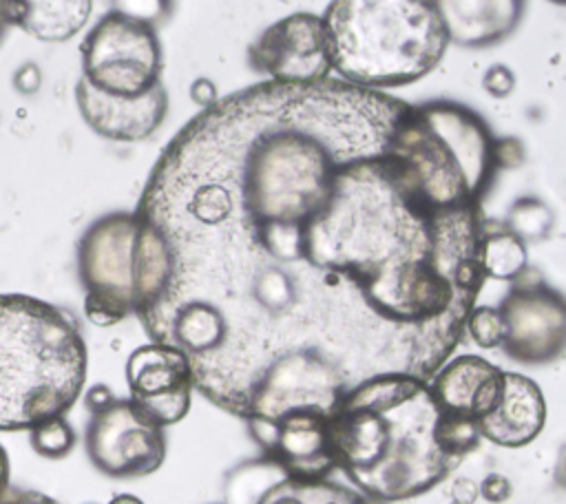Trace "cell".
I'll return each instance as SVG.
<instances>
[{
	"label": "cell",
	"instance_id": "484cf974",
	"mask_svg": "<svg viewBox=\"0 0 566 504\" xmlns=\"http://www.w3.org/2000/svg\"><path fill=\"white\" fill-rule=\"evenodd\" d=\"M40 84H42V73H40L38 64H33V62L22 64V66L15 71V75H13V86H15L20 93H24V95L35 93V91L40 88Z\"/></svg>",
	"mask_w": 566,
	"mask_h": 504
},
{
	"label": "cell",
	"instance_id": "d6986e66",
	"mask_svg": "<svg viewBox=\"0 0 566 504\" xmlns=\"http://www.w3.org/2000/svg\"><path fill=\"white\" fill-rule=\"evenodd\" d=\"M504 225L513 234H517L524 243L542 241L544 237H548V232L553 228V212L542 199L522 197L511 206Z\"/></svg>",
	"mask_w": 566,
	"mask_h": 504
},
{
	"label": "cell",
	"instance_id": "d4e9b609",
	"mask_svg": "<svg viewBox=\"0 0 566 504\" xmlns=\"http://www.w3.org/2000/svg\"><path fill=\"white\" fill-rule=\"evenodd\" d=\"M0 504H60L53 497L33 491V489H20V486H9L4 495L0 497Z\"/></svg>",
	"mask_w": 566,
	"mask_h": 504
},
{
	"label": "cell",
	"instance_id": "9a60e30c",
	"mask_svg": "<svg viewBox=\"0 0 566 504\" xmlns=\"http://www.w3.org/2000/svg\"><path fill=\"white\" fill-rule=\"evenodd\" d=\"M449 42L482 51L504 42L522 22L526 0H431Z\"/></svg>",
	"mask_w": 566,
	"mask_h": 504
},
{
	"label": "cell",
	"instance_id": "5b68a950",
	"mask_svg": "<svg viewBox=\"0 0 566 504\" xmlns=\"http://www.w3.org/2000/svg\"><path fill=\"white\" fill-rule=\"evenodd\" d=\"M82 80L93 88L137 97L161 82V42L157 29L108 11L80 44Z\"/></svg>",
	"mask_w": 566,
	"mask_h": 504
},
{
	"label": "cell",
	"instance_id": "1f68e13d",
	"mask_svg": "<svg viewBox=\"0 0 566 504\" xmlns=\"http://www.w3.org/2000/svg\"><path fill=\"white\" fill-rule=\"evenodd\" d=\"M553 2H557V4H564V2H566V0H553Z\"/></svg>",
	"mask_w": 566,
	"mask_h": 504
},
{
	"label": "cell",
	"instance_id": "52a82bcc",
	"mask_svg": "<svg viewBox=\"0 0 566 504\" xmlns=\"http://www.w3.org/2000/svg\"><path fill=\"white\" fill-rule=\"evenodd\" d=\"M84 444L93 466L108 477L148 475L166 458L164 427L142 413L130 398H113L91 413Z\"/></svg>",
	"mask_w": 566,
	"mask_h": 504
},
{
	"label": "cell",
	"instance_id": "d6a6232c",
	"mask_svg": "<svg viewBox=\"0 0 566 504\" xmlns=\"http://www.w3.org/2000/svg\"><path fill=\"white\" fill-rule=\"evenodd\" d=\"M88 504H95V502H88Z\"/></svg>",
	"mask_w": 566,
	"mask_h": 504
},
{
	"label": "cell",
	"instance_id": "603a6c76",
	"mask_svg": "<svg viewBox=\"0 0 566 504\" xmlns=\"http://www.w3.org/2000/svg\"><path fill=\"white\" fill-rule=\"evenodd\" d=\"M84 314L86 318L97 325V327H111L124 321L128 314H133V307L119 298L97 294V292H86L84 294Z\"/></svg>",
	"mask_w": 566,
	"mask_h": 504
},
{
	"label": "cell",
	"instance_id": "277c9868",
	"mask_svg": "<svg viewBox=\"0 0 566 504\" xmlns=\"http://www.w3.org/2000/svg\"><path fill=\"white\" fill-rule=\"evenodd\" d=\"M340 80L400 88L431 73L449 38L431 0H332L321 15Z\"/></svg>",
	"mask_w": 566,
	"mask_h": 504
},
{
	"label": "cell",
	"instance_id": "cb8c5ba5",
	"mask_svg": "<svg viewBox=\"0 0 566 504\" xmlns=\"http://www.w3.org/2000/svg\"><path fill=\"white\" fill-rule=\"evenodd\" d=\"M482 86L491 97L502 99V97H509L513 93L515 75L506 64H493L482 75Z\"/></svg>",
	"mask_w": 566,
	"mask_h": 504
},
{
	"label": "cell",
	"instance_id": "4316f807",
	"mask_svg": "<svg viewBox=\"0 0 566 504\" xmlns=\"http://www.w3.org/2000/svg\"><path fill=\"white\" fill-rule=\"evenodd\" d=\"M190 97H192L195 104H199V106H203V108L212 106V104L219 99L217 86H214V82L208 80V77H197V80L190 84Z\"/></svg>",
	"mask_w": 566,
	"mask_h": 504
},
{
	"label": "cell",
	"instance_id": "2e32d148",
	"mask_svg": "<svg viewBox=\"0 0 566 504\" xmlns=\"http://www.w3.org/2000/svg\"><path fill=\"white\" fill-rule=\"evenodd\" d=\"M93 0H7V24L44 42H64L84 29Z\"/></svg>",
	"mask_w": 566,
	"mask_h": 504
},
{
	"label": "cell",
	"instance_id": "f546056e",
	"mask_svg": "<svg viewBox=\"0 0 566 504\" xmlns=\"http://www.w3.org/2000/svg\"><path fill=\"white\" fill-rule=\"evenodd\" d=\"M108 504H144L137 495H130V493H119V495H115Z\"/></svg>",
	"mask_w": 566,
	"mask_h": 504
},
{
	"label": "cell",
	"instance_id": "4fadbf2b",
	"mask_svg": "<svg viewBox=\"0 0 566 504\" xmlns=\"http://www.w3.org/2000/svg\"><path fill=\"white\" fill-rule=\"evenodd\" d=\"M544 422L546 402L537 382L528 376L504 371L500 396L491 411L478 420V431L497 447L517 449L533 442Z\"/></svg>",
	"mask_w": 566,
	"mask_h": 504
},
{
	"label": "cell",
	"instance_id": "7402d4cb",
	"mask_svg": "<svg viewBox=\"0 0 566 504\" xmlns=\"http://www.w3.org/2000/svg\"><path fill=\"white\" fill-rule=\"evenodd\" d=\"M172 9L175 0H111V11L155 29L172 15Z\"/></svg>",
	"mask_w": 566,
	"mask_h": 504
},
{
	"label": "cell",
	"instance_id": "44dd1931",
	"mask_svg": "<svg viewBox=\"0 0 566 504\" xmlns=\"http://www.w3.org/2000/svg\"><path fill=\"white\" fill-rule=\"evenodd\" d=\"M464 332H469L473 343H478L482 349L500 347L504 338V323L497 307L473 305L467 316Z\"/></svg>",
	"mask_w": 566,
	"mask_h": 504
},
{
	"label": "cell",
	"instance_id": "6da1fadb",
	"mask_svg": "<svg viewBox=\"0 0 566 504\" xmlns=\"http://www.w3.org/2000/svg\"><path fill=\"white\" fill-rule=\"evenodd\" d=\"M502 139L469 106L325 77L188 119L142 190L135 316L252 435L358 382L429 380L484 285Z\"/></svg>",
	"mask_w": 566,
	"mask_h": 504
},
{
	"label": "cell",
	"instance_id": "83f0119b",
	"mask_svg": "<svg viewBox=\"0 0 566 504\" xmlns=\"http://www.w3.org/2000/svg\"><path fill=\"white\" fill-rule=\"evenodd\" d=\"M113 393H111V389L106 387V385H93L91 389H88V393H86V409L91 411V413H95V411H99V409H104L108 402H113Z\"/></svg>",
	"mask_w": 566,
	"mask_h": 504
},
{
	"label": "cell",
	"instance_id": "4dcf8cb0",
	"mask_svg": "<svg viewBox=\"0 0 566 504\" xmlns=\"http://www.w3.org/2000/svg\"><path fill=\"white\" fill-rule=\"evenodd\" d=\"M7 27H9L7 24V0H0V38H2Z\"/></svg>",
	"mask_w": 566,
	"mask_h": 504
},
{
	"label": "cell",
	"instance_id": "8fae6325",
	"mask_svg": "<svg viewBox=\"0 0 566 504\" xmlns=\"http://www.w3.org/2000/svg\"><path fill=\"white\" fill-rule=\"evenodd\" d=\"M252 438L290 477L318 480L336 469L329 413L318 409H290Z\"/></svg>",
	"mask_w": 566,
	"mask_h": 504
},
{
	"label": "cell",
	"instance_id": "7a4b0ae2",
	"mask_svg": "<svg viewBox=\"0 0 566 504\" xmlns=\"http://www.w3.org/2000/svg\"><path fill=\"white\" fill-rule=\"evenodd\" d=\"M334 466L382 504L418 497L460 462L440 442V407L427 380L385 374L352 387L329 413Z\"/></svg>",
	"mask_w": 566,
	"mask_h": 504
},
{
	"label": "cell",
	"instance_id": "5bb4252c",
	"mask_svg": "<svg viewBox=\"0 0 566 504\" xmlns=\"http://www.w3.org/2000/svg\"><path fill=\"white\" fill-rule=\"evenodd\" d=\"M502 374L497 365L486 358L464 354L447 360L429 380V391L444 413L480 420L495 405L502 389Z\"/></svg>",
	"mask_w": 566,
	"mask_h": 504
},
{
	"label": "cell",
	"instance_id": "ba28073f",
	"mask_svg": "<svg viewBox=\"0 0 566 504\" xmlns=\"http://www.w3.org/2000/svg\"><path fill=\"white\" fill-rule=\"evenodd\" d=\"M248 60L270 82L310 84L329 77L332 53L323 18L296 11L276 20L250 44Z\"/></svg>",
	"mask_w": 566,
	"mask_h": 504
},
{
	"label": "cell",
	"instance_id": "8992f818",
	"mask_svg": "<svg viewBox=\"0 0 566 504\" xmlns=\"http://www.w3.org/2000/svg\"><path fill=\"white\" fill-rule=\"evenodd\" d=\"M504 323L502 349L522 365H546L566 345V303L537 272L526 267L497 307Z\"/></svg>",
	"mask_w": 566,
	"mask_h": 504
},
{
	"label": "cell",
	"instance_id": "ffe728a7",
	"mask_svg": "<svg viewBox=\"0 0 566 504\" xmlns=\"http://www.w3.org/2000/svg\"><path fill=\"white\" fill-rule=\"evenodd\" d=\"M77 442V435L64 416H55L38 422L29 429L31 449L49 460L66 458Z\"/></svg>",
	"mask_w": 566,
	"mask_h": 504
},
{
	"label": "cell",
	"instance_id": "f1b7e54d",
	"mask_svg": "<svg viewBox=\"0 0 566 504\" xmlns=\"http://www.w3.org/2000/svg\"><path fill=\"white\" fill-rule=\"evenodd\" d=\"M11 486V460L7 449L0 444V497Z\"/></svg>",
	"mask_w": 566,
	"mask_h": 504
},
{
	"label": "cell",
	"instance_id": "9c48e42d",
	"mask_svg": "<svg viewBox=\"0 0 566 504\" xmlns=\"http://www.w3.org/2000/svg\"><path fill=\"white\" fill-rule=\"evenodd\" d=\"M135 212L95 219L77 241V274L86 292L128 303L135 312Z\"/></svg>",
	"mask_w": 566,
	"mask_h": 504
},
{
	"label": "cell",
	"instance_id": "3957f363",
	"mask_svg": "<svg viewBox=\"0 0 566 504\" xmlns=\"http://www.w3.org/2000/svg\"><path fill=\"white\" fill-rule=\"evenodd\" d=\"M86 369L88 351L73 314L29 294H0V431H29L66 416Z\"/></svg>",
	"mask_w": 566,
	"mask_h": 504
},
{
	"label": "cell",
	"instance_id": "ac0fdd59",
	"mask_svg": "<svg viewBox=\"0 0 566 504\" xmlns=\"http://www.w3.org/2000/svg\"><path fill=\"white\" fill-rule=\"evenodd\" d=\"M484 279L515 281L528 267L526 243L506 225H491L486 221L480 250Z\"/></svg>",
	"mask_w": 566,
	"mask_h": 504
},
{
	"label": "cell",
	"instance_id": "e0dca14e",
	"mask_svg": "<svg viewBox=\"0 0 566 504\" xmlns=\"http://www.w3.org/2000/svg\"><path fill=\"white\" fill-rule=\"evenodd\" d=\"M254 504H382L374 497H367L358 489H349L325 477L303 480L290 477L268 486Z\"/></svg>",
	"mask_w": 566,
	"mask_h": 504
},
{
	"label": "cell",
	"instance_id": "30bf717a",
	"mask_svg": "<svg viewBox=\"0 0 566 504\" xmlns=\"http://www.w3.org/2000/svg\"><path fill=\"white\" fill-rule=\"evenodd\" d=\"M130 402L159 427H170L190 409L195 376L184 351L170 345H142L126 360Z\"/></svg>",
	"mask_w": 566,
	"mask_h": 504
},
{
	"label": "cell",
	"instance_id": "7c38bea8",
	"mask_svg": "<svg viewBox=\"0 0 566 504\" xmlns=\"http://www.w3.org/2000/svg\"><path fill=\"white\" fill-rule=\"evenodd\" d=\"M75 99L84 122L111 141H144L164 124L168 113V93L161 82L137 97H117L93 88L80 77Z\"/></svg>",
	"mask_w": 566,
	"mask_h": 504
}]
</instances>
